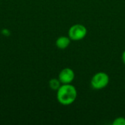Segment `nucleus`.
Returning <instances> with one entry per match:
<instances>
[{"label": "nucleus", "mask_w": 125, "mask_h": 125, "mask_svg": "<svg viewBox=\"0 0 125 125\" xmlns=\"http://www.w3.org/2000/svg\"><path fill=\"white\" fill-rule=\"evenodd\" d=\"M1 32H2V34H4L5 36H8V35H10V31L7 30V29H3V30L1 31Z\"/></svg>", "instance_id": "obj_8"}, {"label": "nucleus", "mask_w": 125, "mask_h": 125, "mask_svg": "<svg viewBox=\"0 0 125 125\" xmlns=\"http://www.w3.org/2000/svg\"><path fill=\"white\" fill-rule=\"evenodd\" d=\"M58 78L62 83V84L71 83L74 81L75 73L73 70L70 67L64 68L60 71Z\"/></svg>", "instance_id": "obj_4"}, {"label": "nucleus", "mask_w": 125, "mask_h": 125, "mask_svg": "<svg viewBox=\"0 0 125 125\" xmlns=\"http://www.w3.org/2000/svg\"><path fill=\"white\" fill-rule=\"evenodd\" d=\"M109 75L105 72H98L95 73L91 79V86L95 90H100L105 88L109 83Z\"/></svg>", "instance_id": "obj_2"}, {"label": "nucleus", "mask_w": 125, "mask_h": 125, "mask_svg": "<svg viewBox=\"0 0 125 125\" xmlns=\"http://www.w3.org/2000/svg\"><path fill=\"white\" fill-rule=\"evenodd\" d=\"M122 59L123 63L125 64V51H123V53H122Z\"/></svg>", "instance_id": "obj_9"}, {"label": "nucleus", "mask_w": 125, "mask_h": 125, "mask_svg": "<svg viewBox=\"0 0 125 125\" xmlns=\"http://www.w3.org/2000/svg\"><path fill=\"white\" fill-rule=\"evenodd\" d=\"M70 42L71 40L69 37L61 36L56 40V45L58 48L61 50H64L70 45Z\"/></svg>", "instance_id": "obj_5"}, {"label": "nucleus", "mask_w": 125, "mask_h": 125, "mask_svg": "<svg viewBox=\"0 0 125 125\" xmlns=\"http://www.w3.org/2000/svg\"><path fill=\"white\" fill-rule=\"evenodd\" d=\"M56 92L57 100L62 105L73 104L75 101L78 95L76 88L70 83L61 85Z\"/></svg>", "instance_id": "obj_1"}, {"label": "nucleus", "mask_w": 125, "mask_h": 125, "mask_svg": "<svg viewBox=\"0 0 125 125\" xmlns=\"http://www.w3.org/2000/svg\"><path fill=\"white\" fill-rule=\"evenodd\" d=\"M112 124L113 125H125V118L122 116L117 117L114 119Z\"/></svg>", "instance_id": "obj_7"}, {"label": "nucleus", "mask_w": 125, "mask_h": 125, "mask_svg": "<svg viewBox=\"0 0 125 125\" xmlns=\"http://www.w3.org/2000/svg\"><path fill=\"white\" fill-rule=\"evenodd\" d=\"M87 34V29L83 24L76 23L70 26L68 31V37L71 40L79 41L86 37Z\"/></svg>", "instance_id": "obj_3"}, {"label": "nucleus", "mask_w": 125, "mask_h": 125, "mask_svg": "<svg viewBox=\"0 0 125 125\" xmlns=\"http://www.w3.org/2000/svg\"><path fill=\"white\" fill-rule=\"evenodd\" d=\"M61 82L59 80V78H51L49 81L48 85L49 87L51 88V89L53 90V91H57L59 89V88L61 86Z\"/></svg>", "instance_id": "obj_6"}]
</instances>
